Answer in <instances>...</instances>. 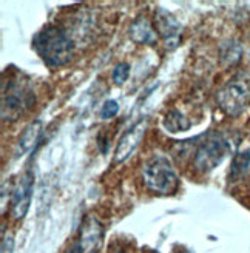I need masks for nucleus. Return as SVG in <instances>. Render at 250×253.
Returning a JSON list of instances; mask_svg holds the SVG:
<instances>
[{"label":"nucleus","instance_id":"1","mask_svg":"<svg viewBox=\"0 0 250 253\" xmlns=\"http://www.w3.org/2000/svg\"><path fill=\"white\" fill-rule=\"evenodd\" d=\"M33 49L45 65L60 68L74 56V41L60 25H46L33 37Z\"/></svg>","mask_w":250,"mask_h":253},{"label":"nucleus","instance_id":"2","mask_svg":"<svg viewBox=\"0 0 250 253\" xmlns=\"http://www.w3.org/2000/svg\"><path fill=\"white\" fill-rule=\"evenodd\" d=\"M8 79L2 82V119L16 122L36 104V93L28 76L22 71H5Z\"/></svg>","mask_w":250,"mask_h":253},{"label":"nucleus","instance_id":"3","mask_svg":"<svg viewBox=\"0 0 250 253\" xmlns=\"http://www.w3.org/2000/svg\"><path fill=\"white\" fill-rule=\"evenodd\" d=\"M145 187L156 195L168 196L179 188V178L171 161L164 155H155L142 164Z\"/></svg>","mask_w":250,"mask_h":253},{"label":"nucleus","instance_id":"4","mask_svg":"<svg viewBox=\"0 0 250 253\" xmlns=\"http://www.w3.org/2000/svg\"><path fill=\"white\" fill-rule=\"evenodd\" d=\"M193 167L199 173H208L221 166L230 153L229 139L219 131H208L195 139Z\"/></svg>","mask_w":250,"mask_h":253},{"label":"nucleus","instance_id":"5","mask_svg":"<svg viewBox=\"0 0 250 253\" xmlns=\"http://www.w3.org/2000/svg\"><path fill=\"white\" fill-rule=\"evenodd\" d=\"M216 102L227 116L236 118L250 105V71H240L216 93Z\"/></svg>","mask_w":250,"mask_h":253},{"label":"nucleus","instance_id":"6","mask_svg":"<svg viewBox=\"0 0 250 253\" xmlns=\"http://www.w3.org/2000/svg\"><path fill=\"white\" fill-rule=\"evenodd\" d=\"M155 30L162 37L167 49L178 48L182 37V25L171 12L164 8H158L155 12Z\"/></svg>","mask_w":250,"mask_h":253},{"label":"nucleus","instance_id":"7","mask_svg":"<svg viewBox=\"0 0 250 253\" xmlns=\"http://www.w3.org/2000/svg\"><path fill=\"white\" fill-rule=\"evenodd\" d=\"M33 198V173L25 171L11 193V214L14 219H22L28 213Z\"/></svg>","mask_w":250,"mask_h":253},{"label":"nucleus","instance_id":"8","mask_svg":"<svg viewBox=\"0 0 250 253\" xmlns=\"http://www.w3.org/2000/svg\"><path fill=\"white\" fill-rule=\"evenodd\" d=\"M145 128H147V122H137L121 137V141L116 147V153H115L116 164L127 161L134 153L136 148L139 147L141 141L144 139Z\"/></svg>","mask_w":250,"mask_h":253},{"label":"nucleus","instance_id":"9","mask_svg":"<svg viewBox=\"0 0 250 253\" xmlns=\"http://www.w3.org/2000/svg\"><path fill=\"white\" fill-rule=\"evenodd\" d=\"M104 244V227L96 218L88 216L81 229L79 246L83 253H96Z\"/></svg>","mask_w":250,"mask_h":253},{"label":"nucleus","instance_id":"10","mask_svg":"<svg viewBox=\"0 0 250 253\" xmlns=\"http://www.w3.org/2000/svg\"><path fill=\"white\" fill-rule=\"evenodd\" d=\"M130 39L137 43V45H147V46H153L158 42V33L152 22H148L147 17L139 16L136 17L131 25H130Z\"/></svg>","mask_w":250,"mask_h":253},{"label":"nucleus","instance_id":"11","mask_svg":"<svg viewBox=\"0 0 250 253\" xmlns=\"http://www.w3.org/2000/svg\"><path fill=\"white\" fill-rule=\"evenodd\" d=\"M162 125L168 133H181V131H187L192 128V122L187 119L179 110H171L168 111L164 121H162Z\"/></svg>","mask_w":250,"mask_h":253},{"label":"nucleus","instance_id":"12","mask_svg":"<svg viewBox=\"0 0 250 253\" xmlns=\"http://www.w3.org/2000/svg\"><path fill=\"white\" fill-rule=\"evenodd\" d=\"M41 133H42V122L41 121H36V122L30 124L28 128L23 131V134L20 137L16 153L23 155L25 151H28L31 147H34V144H37V139H39Z\"/></svg>","mask_w":250,"mask_h":253},{"label":"nucleus","instance_id":"13","mask_svg":"<svg viewBox=\"0 0 250 253\" xmlns=\"http://www.w3.org/2000/svg\"><path fill=\"white\" fill-rule=\"evenodd\" d=\"M250 167V150H244L236 153L233 161H232V167H230V178L236 179L243 176L247 169Z\"/></svg>","mask_w":250,"mask_h":253},{"label":"nucleus","instance_id":"14","mask_svg":"<svg viewBox=\"0 0 250 253\" xmlns=\"http://www.w3.org/2000/svg\"><path fill=\"white\" fill-rule=\"evenodd\" d=\"M128 76H130V65H128V63H125V62H121L115 67L111 78H113V82L116 85H122V84L127 82Z\"/></svg>","mask_w":250,"mask_h":253},{"label":"nucleus","instance_id":"15","mask_svg":"<svg viewBox=\"0 0 250 253\" xmlns=\"http://www.w3.org/2000/svg\"><path fill=\"white\" fill-rule=\"evenodd\" d=\"M119 111V104L113 99H108L104 102L102 108H101V119H111L118 115Z\"/></svg>","mask_w":250,"mask_h":253},{"label":"nucleus","instance_id":"16","mask_svg":"<svg viewBox=\"0 0 250 253\" xmlns=\"http://www.w3.org/2000/svg\"><path fill=\"white\" fill-rule=\"evenodd\" d=\"M14 250V238L11 235H5L2 241V253H12Z\"/></svg>","mask_w":250,"mask_h":253},{"label":"nucleus","instance_id":"17","mask_svg":"<svg viewBox=\"0 0 250 253\" xmlns=\"http://www.w3.org/2000/svg\"><path fill=\"white\" fill-rule=\"evenodd\" d=\"M68 253H83V252H82V249H81L79 243H76V244H74V246L68 250Z\"/></svg>","mask_w":250,"mask_h":253},{"label":"nucleus","instance_id":"18","mask_svg":"<svg viewBox=\"0 0 250 253\" xmlns=\"http://www.w3.org/2000/svg\"><path fill=\"white\" fill-rule=\"evenodd\" d=\"M119 253H125V252H119Z\"/></svg>","mask_w":250,"mask_h":253},{"label":"nucleus","instance_id":"19","mask_svg":"<svg viewBox=\"0 0 250 253\" xmlns=\"http://www.w3.org/2000/svg\"><path fill=\"white\" fill-rule=\"evenodd\" d=\"M179 253H185V252H179Z\"/></svg>","mask_w":250,"mask_h":253}]
</instances>
